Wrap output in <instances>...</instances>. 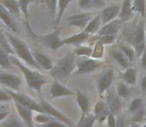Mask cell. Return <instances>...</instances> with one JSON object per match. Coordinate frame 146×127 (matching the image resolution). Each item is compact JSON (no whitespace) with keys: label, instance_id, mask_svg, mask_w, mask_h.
<instances>
[{"label":"cell","instance_id":"obj_36","mask_svg":"<svg viewBox=\"0 0 146 127\" xmlns=\"http://www.w3.org/2000/svg\"><path fill=\"white\" fill-rule=\"evenodd\" d=\"M143 108V99L141 97H135L131 100L130 104L128 106V111L131 114H134L135 112L139 111Z\"/></svg>","mask_w":146,"mask_h":127},{"label":"cell","instance_id":"obj_52","mask_svg":"<svg viewBox=\"0 0 146 127\" xmlns=\"http://www.w3.org/2000/svg\"><path fill=\"white\" fill-rule=\"evenodd\" d=\"M130 127H138V126H137V123H135V122H132V123L130 124Z\"/></svg>","mask_w":146,"mask_h":127},{"label":"cell","instance_id":"obj_20","mask_svg":"<svg viewBox=\"0 0 146 127\" xmlns=\"http://www.w3.org/2000/svg\"><path fill=\"white\" fill-rule=\"evenodd\" d=\"M33 56H34L35 61L38 64V65L40 67L41 69L51 71V69H53L54 64H53V61L51 60L50 57L43 54V53H39V52H33Z\"/></svg>","mask_w":146,"mask_h":127},{"label":"cell","instance_id":"obj_4","mask_svg":"<svg viewBox=\"0 0 146 127\" xmlns=\"http://www.w3.org/2000/svg\"><path fill=\"white\" fill-rule=\"evenodd\" d=\"M35 38L38 40L40 44H42L44 47L49 49L52 52H57L61 47L64 46L63 39L61 38V29H56L53 32L49 33L46 35H42V36H37L32 32V30L29 31Z\"/></svg>","mask_w":146,"mask_h":127},{"label":"cell","instance_id":"obj_10","mask_svg":"<svg viewBox=\"0 0 146 127\" xmlns=\"http://www.w3.org/2000/svg\"><path fill=\"white\" fill-rule=\"evenodd\" d=\"M92 19V12H86V13H79L75 15H71L65 19V22L67 25L77 27L81 30H85L88 26V22Z\"/></svg>","mask_w":146,"mask_h":127},{"label":"cell","instance_id":"obj_16","mask_svg":"<svg viewBox=\"0 0 146 127\" xmlns=\"http://www.w3.org/2000/svg\"><path fill=\"white\" fill-rule=\"evenodd\" d=\"M0 21H1L11 32H14V33L19 32L16 22L14 21L13 18L10 16V13L4 8V6L2 5L1 3H0Z\"/></svg>","mask_w":146,"mask_h":127},{"label":"cell","instance_id":"obj_50","mask_svg":"<svg viewBox=\"0 0 146 127\" xmlns=\"http://www.w3.org/2000/svg\"><path fill=\"white\" fill-rule=\"evenodd\" d=\"M140 89L142 91V93H146V75L140 81Z\"/></svg>","mask_w":146,"mask_h":127},{"label":"cell","instance_id":"obj_9","mask_svg":"<svg viewBox=\"0 0 146 127\" xmlns=\"http://www.w3.org/2000/svg\"><path fill=\"white\" fill-rule=\"evenodd\" d=\"M114 79H115V75H114V71L111 69H106L102 71L100 73L96 81V89H98V95L102 96L110 87L112 85Z\"/></svg>","mask_w":146,"mask_h":127},{"label":"cell","instance_id":"obj_35","mask_svg":"<svg viewBox=\"0 0 146 127\" xmlns=\"http://www.w3.org/2000/svg\"><path fill=\"white\" fill-rule=\"evenodd\" d=\"M0 47H1L4 51H6L9 55H11V56H14V55H15L14 50H13V47H12V45L10 44L9 40L7 39V37H6L5 34H0Z\"/></svg>","mask_w":146,"mask_h":127},{"label":"cell","instance_id":"obj_48","mask_svg":"<svg viewBox=\"0 0 146 127\" xmlns=\"http://www.w3.org/2000/svg\"><path fill=\"white\" fill-rule=\"evenodd\" d=\"M140 61H141V67H142V69L144 71H146V49L144 52H143L142 56L140 57Z\"/></svg>","mask_w":146,"mask_h":127},{"label":"cell","instance_id":"obj_19","mask_svg":"<svg viewBox=\"0 0 146 127\" xmlns=\"http://www.w3.org/2000/svg\"><path fill=\"white\" fill-rule=\"evenodd\" d=\"M133 16V0H123L118 19L121 22H128Z\"/></svg>","mask_w":146,"mask_h":127},{"label":"cell","instance_id":"obj_45","mask_svg":"<svg viewBox=\"0 0 146 127\" xmlns=\"http://www.w3.org/2000/svg\"><path fill=\"white\" fill-rule=\"evenodd\" d=\"M42 127H70L69 125H67V124L63 123V122L61 121H58V120L54 119L52 120V121L48 122V123L44 124V125H40Z\"/></svg>","mask_w":146,"mask_h":127},{"label":"cell","instance_id":"obj_1","mask_svg":"<svg viewBox=\"0 0 146 127\" xmlns=\"http://www.w3.org/2000/svg\"><path fill=\"white\" fill-rule=\"evenodd\" d=\"M11 61L12 64L22 71L28 87L31 89L36 91L39 93L40 97L42 98V87L47 83L46 77L40 71H35V69H31L25 64H22L21 60H19L16 56H11Z\"/></svg>","mask_w":146,"mask_h":127},{"label":"cell","instance_id":"obj_38","mask_svg":"<svg viewBox=\"0 0 146 127\" xmlns=\"http://www.w3.org/2000/svg\"><path fill=\"white\" fill-rule=\"evenodd\" d=\"M96 120V117L94 113H88L84 119H80L77 127H92Z\"/></svg>","mask_w":146,"mask_h":127},{"label":"cell","instance_id":"obj_26","mask_svg":"<svg viewBox=\"0 0 146 127\" xmlns=\"http://www.w3.org/2000/svg\"><path fill=\"white\" fill-rule=\"evenodd\" d=\"M111 57L114 61L116 62L117 65L119 67H121L122 69H126L129 67V61L126 57L124 56L122 52H121L119 49H115L111 52Z\"/></svg>","mask_w":146,"mask_h":127},{"label":"cell","instance_id":"obj_51","mask_svg":"<svg viewBox=\"0 0 146 127\" xmlns=\"http://www.w3.org/2000/svg\"><path fill=\"white\" fill-rule=\"evenodd\" d=\"M8 115H9L8 111H0V122H3L8 117Z\"/></svg>","mask_w":146,"mask_h":127},{"label":"cell","instance_id":"obj_49","mask_svg":"<svg viewBox=\"0 0 146 127\" xmlns=\"http://www.w3.org/2000/svg\"><path fill=\"white\" fill-rule=\"evenodd\" d=\"M116 127H126V122H125V119H124V118H123V117L117 118Z\"/></svg>","mask_w":146,"mask_h":127},{"label":"cell","instance_id":"obj_28","mask_svg":"<svg viewBox=\"0 0 146 127\" xmlns=\"http://www.w3.org/2000/svg\"><path fill=\"white\" fill-rule=\"evenodd\" d=\"M37 0H18L20 4V8H21V12L22 15L24 16V20H25V24L27 26L28 30H31L30 26H29V6L30 4L35 3Z\"/></svg>","mask_w":146,"mask_h":127},{"label":"cell","instance_id":"obj_40","mask_svg":"<svg viewBox=\"0 0 146 127\" xmlns=\"http://www.w3.org/2000/svg\"><path fill=\"white\" fill-rule=\"evenodd\" d=\"M119 50L124 54V56L128 59L129 62H131V61L134 60L135 56H136V55H135L134 49L131 48V47H129V46H126V45H120Z\"/></svg>","mask_w":146,"mask_h":127},{"label":"cell","instance_id":"obj_41","mask_svg":"<svg viewBox=\"0 0 146 127\" xmlns=\"http://www.w3.org/2000/svg\"><path fill=\"white\" fill-rule=\"evenodd\" d=\"M116 36L113 35H104V36H100V40L102 41V43L104 46H110V45L113 44V42L115 41Z\"/></svg>","mask_w":146,"mask_h":127},{"label":"cell","instance_id":"obj_13","mask_svg":"<svg viewBox=\"0 0 146 127\" xmlns=\"http://www.w3.org/2000/svg\"><path fill=\"white\" fill-rule=\"evenodd\" d=\"M121 6L119 4H111L102 9V13H100V17H102V26L106 25L110 22L115 20L120 14Z\"/></svg>","mask_w":146,"mask_h":127},{"label":"cell","instance_id":"obj_24","mask_svg":"<svg viewBox=\"0 0 146 127\" xmlns=\"http://www.w3.org/2000/svg\"><path fill=\"white\" fill-rule=\"evenodd\" d=\"M119 77L128 85H135L137 81V71L134 67H129L119 75Z\"/></svg>","mask_w":146,"mask_h":127},{"label":"cell","instance_id":"obj_29","mask_svg":"<svg viewBox=\"0 0 146 127\" xmlns=\"http://www.w3.org/2000/svg\"><path fill=\"white\" fill-rule=\"evenodd\" d=\"M131 93L130 87L127 83H125L124 81H118L116 85V95L120 98H127Z\"/></svg>","mask_w":146,"mask_h":127},{"label":"cell","instance_id":"obj_47","mask_svg":"<svg viewBox=\"0 0 146 127\" xmlns=\"http://www.w3.org/2000/svg\"><path fill=\"white\" fill-rule=\"evenodd\" d=\"M106 7V0H92V9H100Z\"/></svg>","mask_w":146,"mask_h":127},{"label":"cell","instance_id":"obj_46","mask_svg":"<svg viewBox=\"0 0 146 127\" xmlns=\"http://www.w3.org/2000/svg\"><path fill=\"white\" fill-rule=\"evenodd\" d=\"M106 123H108V127H116V123H117V119L113 113L111 111L110 112L108 116V119H106Z\"/></svg>","mask_w":146,"mask_h":127},{"label":"cell","instance_id":"obj_54","mask_svg":"<svg viewBox=\"0 0 146 127\" xmlns=\"http://www.w3.org/2000/svg\"><path fill=\"white\" fill-rule=\"evenodd\" d=\"M35 127H42V126H36V125H35Z\"/></svg>","mask_w":146,"mask_h":127},{"label":"cell","instance_id":"obj_22","mask_svg":"<svg viewBox=\"0 0 146 127\" xmlns=\"http://www.w3.org/2000/svg\"><path fill=\"white\" fill-rule=\"evenodd\" d=\"M122 98H120L117 95H112L110 93L106 96V104H108L110 110L112 113L115 115L116 113H118L119 110L122 107V101H121Z\"/></svg>","mask_w":146,"mask_h":127},{"label":"cell","instance_id":"obj_43","mask_svg":"<svg viewBox=\"0 0 146 127\" xmlns=\"http://www.w3.org/2000/svg\"><path fill=\"white\" fill-rule=\"evenodd\" d=\"M145 118V110L143 109H140L139 111H137V112H135L134 114H133V117H132V119H133V122H140V121H142L143 119Z\"/></svg>","mask_w":146,"mask_h":127},{"label":"cell","instance_id":"obj_42","mask_svg":"<svg viewBox=\"0 0 146 127\" xmlns=\"http://www.w3.org/2000/svg\"><path fill=\"white\" fill-rule=\"evenodd\" d=\"M78 4H79V7L81 9H92V0H78Z\"/></svg>","mask_w":146,"mask_h":127},{"label":"cell","instance_id":"obj_3","mask_svg":"<svg viewBox=\"0 0 146 127\" xmlns=\"http://www.w3.org/2000/svg\"><path fill=\"white\" fill-rule=\"evenodd\" d=\"M5 35L7 37V39L9 40L10 44L13 47L14 53L15 56L17 57L19 60L23 61L25 64L29 65L30 67H33L34 69L41 71L40 67L38 65V64L36 63L33 56V52L30 50L29 47L26 45L25 42H23L22 40H20L19 38H17L16 36H14V34L10 32H5Z\"/></svg>","mask_w":146,"mask_h":127},{"label":"cell","instance_id":"obj_14","mask_svg":"<svg viewBox=\"0 0 146 127\" xmlns=\"http://www.w3.org/2000/svg\"><path fill=\"white\" fill-rule=\"evenodd\" d=\"M14 103H15V108H16V111H17L18 116L21 118V120L25 123V125L27 127H35L33 110L21 105L18 102H14Z\"/></svg>","mask_w":146,"mask_h":127},{"label":"cell","instance_id":"obj_53","mask_svg":"<svg viewBox=\"0 0 146 127\" xmlns=\"http://www.w3.org/2000/svg\"><path fill=\"white\" fill-rule=\"evenodd\" d=\"M141 127H146V124H144V125H143V126H141Z\"/></svg>","mask_w":146,"mask_h":127},{"label":"cell","instance_id":"obj_34","mask_svg":"<svg viewBox=\"0 0 146 127\" xmlns=\"http://www.w3.org/2000/svg\"><path fill=\"white\" fill-rule=\"evenodd\" d=\"M104 45L102 43V41L98 40L94 47L92 58L94 59V60H100L104 57Z\"/></svg>","mask_w":146,"mask_h":127},{"label":"cell","instance_id":"obj_2","mask_svg":"<svg viewBox=\"0 0 146 127\" xmlns=\"http://www.w3.org/2000/svg\"><path fill=\"white\" fill-rule=\"evenodd\" d=\"M76 54L74 52H69L62 59L54 65L53 69L50 71V75L54 77V79H62L67 81L75 71V62Z\"/></svg>","mask_w":146,"mask_h":127},{"label":"cell","instance_id":"obj_39","mask_svg":"<svg viewBox=\"0 0 146 127\" xmlns=\"http://www.w3.org/2000/svg\"><path fill=\"white\" fill-rule=\"evenodd\" d=\"M52 120H54V118L46 113H38L37 112V114L34 116V122L37 124H40V125H44Z\"/></svg>","mask_w":146,"mask_h":127},{"label":"cell","instance_id":"obj_12","mask_svg":"<svg viewBox=\"0 0 146 127\" xmlns=\"http://www.w3.org/2000/svg\"><path fill=\"white\" fill-rule=\"evenodd\" d=\"M51 98H59V97H66V96L74 95V91L64 85L58 79H54L51 83L50 89H49Z\"/></svg>","mask_w":146,"mask_h":127},{"label":"cell","instance_id":"obj_23","mask_svg":"<svg viewBox=\"0 0 146 127\" xmlns=\"http://www.w3.org/2000/svg\"><path fill=\"white\" fill-rule=\"evenodd\" d=\"M0 3L4 6L6 10L10 14H13L18 17H21V8L18 0H0Z\"/></svg>","mask_w":146,"mask_h":127},{"label":"cell","instance_id":"obj_5","mask_svg":"<svg viewBox=\"0 0 146 127\" xmlns=\"http://www.w3.org/2000/svg\"><path fill=\"white\" fill-rule=\"evenodd\" d=\"M6 91L10 95L14 102H18L21 105L25 106L27 108H30L31 110L38 112V113H44V110H43L40 102L35 100L34 98L30 97V96H28L25 93H18V91H9V89H6Z\"/></svg>","mask_w":146,"mask_h":127},{"label":"cell","instance_id":"obj_21","mask_svg":"<svg viewBox=\"0 0 146 127\" xmlns=\"http://www.w3.org/2000/svg\"><path fill=\"white\" fill-rule=\"evenodd\" d=\"M88 38H90V35L83 31L81 33L73 35L71 37H68L66 39H63V43H64V46L65 45H74V46L78 47V46H81L83 43H85Z\"/></svg>","mask_w":146,"mask_h":127},{"label":"cell","instance_id":"obj_25","mask_svg":"<svg viewBox=\"0 0 146 127\" xmlns=\"http://www.w3.org/2000/svg\"><path fill=\"white\" fill-rule=\"evenodd\" d=\"M102 26V17L100 15H96L94 17H92V19L88 22V26L86 27V29L84 30V32L87 33L88 35L92 34H96L98 33Z\"/></svg>","mask_w":146,"mask_h":127},{"label":"cell","instance_id":"obj_18","mask_svg":"<svg viewBox=\"0 0 146 127\" xmlns=\"http://www.w3.org/2000/svg\"><path fill=\"white\" fill-rule=\"evenodd\" d=\"M121 25H122V22L119 19H115L113 21L108 23L106 25L102 26L100 28V32H98V35L100 36H104V35H113V36H116L117 33L120 30Z\"/></svg>","mask_w":146,"mask_h":127},{"label":"cell","instance_id":"obj_7","mask_svg":"<svg viewBox=\"0 0 146 127\" xmlns=\"http://www.w3.org/2000/svg\"><path fill=\"white\" fill-rule=\"evenodd\" d=\"M39 102H40L41 106H42L43 110H44V113L52 116L54 119L63 122V123L67 124V125H69L70 127L75 126V123H74L67 115H65L62 111H60L59 109H57L56 107H54V106H53L51 103H49L48 101H46V100H44L43 98H41V100Z\"/></svg>","mask_w":146,"mask_h":127},{"label":"cell","instance_id":"obj_44","mask_svg":"<svg viewBox=\"0 0 146 127\" xmlns=\"http://www.w3.org/2000/svg\"><path fill=\"white\" fill-rule=\"evenodd\" d=\"M10 101H13L12 97L10 96L9 93L5 91H2L0 89V103H4V102H10Z\"/></svg>","mask_w":146,"mask_h":127},{"label":"cell","instance_id":"obj_33","mask_svg":"<svg viewBox=\"0 0 146 127\" xmlns=\"http://www.w3.org/2000/svg\"><path fill=\"white\" fill-rule=\"evenodd\" d=\"M92 51H94V48L88 46H78L75 50L73 51L76 54V56L78 57H86V58H90L92 55Z\"/></svg>","mask_w":146,"mask_h":127},{"label":"cell","instance_id":"obj_15","mask_svg":"<svg viewBox=\"0 0 146 127\" xmlns=\"http://www.w3.org/2000/svg\"><path fill=\"white\" fill-rule=\"evenodd\" d=\"M76 100L82 112L81 119H84L90 113V99L83 91L78 89L76 91Z\"/></svg>","mask_w":146,"mask_h":127},{"label":"cell","instance_id":"obj_17","mask_svg":"<svg viewBox=\"0 0 146 127\" xmlns=\"http://www.w3.org/2000/svg\"><path fill=\"white\" fill-rule=\"evenodd\" d=\"M110 110L106 102L102 101V100H98L94 104V114L96 115V120H98V123H102L104 121H106V119H108V116L110 114Z\"/></svg>","mask_w":146,"mask_h":127},{"label":"cell","instance_id":"obj_31","mask_svg":"<svg viewBox=\"0 0 146 127\" xmlns=\"http://www.w3.org/2000/svg\"><path fill=\"white\" fill-rule=\"evenodd\" d=\"M48 8L49 14L52 20H56L57 14H58V1L59 0H43Z\"/></svg>","mask_w":146,"mask_h":127},{"label":"cell","instance_id":"obj_11","mask_svg":"<svg viewBox=\"0 0 146 127\" xmlns=\"http://www.w3.org/2000/svg\"><path fill=\"white\" fill-rule=\"evenodd\" d=\"M22 79L14 73H0V85L6 87V89L13 91H18L21 87Z\"/></svg>","mask_w":146,"mask_h":127},{"label":"cell","instance_id":"obj_6","mask_svg":"<svg viewBox=\"0 0 146 127\" xmlns=\"http://www.w3.org/2000/svg\"><path fill=\"white\" fill-rule=\"evenodd\" d=\"M133 49L137 57L142 56L146 49V32L143 21H140L133 35Z\"/></svg>","mask_w":146,"mask_h":127},{"label":"cell","instance_id":"obj_8","mask_svg":"<svg viewBox=\"0 0 146 127\" xmlns=\"http://www.w3.org/2000/svg\"><path fill=\"white\" fill-rule=\"evenodd\" d=\"M102 65H104V63H102L100 60L84 58L80 61L79 64H77V67H76V69L74 71V75H81L92 73V71L100 69Z\"/></svg>","mask_w":146,"mask_h":127},{"label":"cell","instance_id":"obj_27","mask_svg":"<svg viewBox=\"0 0 146 127\" xmlns=\"http://www.w3.org/2000/svg\"><path fill=\"white\" fill-rule=\"evenodd\" d=\"M1 127H27L21 118L15 114H10L8 117L2 122Z\"/></svg>","mask_w":146,"mask_h":127},{"label":"cell","instance_id":"obj_37","mask_svg":"<svg viewBox=\"0 0 146 127\" xmlns=\"http://www.w3.org/2000/svg\"><path fill=\"white\" fill-rule=\"evenodd\" d=\"M133 11L138 12L141 17L146 15V0H133Z\"/></svg>","mask_w":146,"mask_h":127},{"label":"cell","instance_id":"obj_32","mask_svg":"<svg viewBox=\"0 0 146 127\" xmlns=\"http://www.w3.org/2000/svg\"><path fill=\"white\" fill-rule=\"evenodd\" d=\"M71 2L72 0H59L58 1V14H57V18L55 20V25L56 26L61 22L62 17H63L66 9H67V7Z\"/></svg>","mask_w":146,"mask_h":127},{"label":"cell","instance_id":"obj_30","mask_svg":"<svg viewBox=\"0 0 146 127\" xmlns=\"http://www.w3.org/2000/svg\"><path fill=\"white\" fill-rule=\"evenodd\" d=\"M12 61H11V55L8 54L6 51H4L3 49L0 47V67L2 69H11L12 67Z\"/></svg>","mask_w":146,"mask_h":127}]
</instances>
